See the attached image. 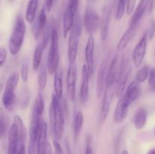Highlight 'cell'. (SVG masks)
Here are the masks:
<instances>
[{
    "instance_id": "1",
    "label": "cell",
    "mask_w": 155,
    "mask_h": 154,
    "mask_svg": "<svg viewBox=\"0 0 155 154\" xmlns=\"http://www.w3.org/2000/svg\"><path fill=\"white\" fill-rule=\"evenodd\" d=\"M26 129L22 119L18 115H15L14 122L9 127L8 131V154H18L21 147L25 145Z\"/></svg>"
},
{
    "instance_id": "2",
    "label": "cell",
    "mask_w": 155,
    "mask_h": 154,
    "mask_svg": "<svg viewBox=\"0 0 155 154\" xmlns=\"http://www.w3.org/2000/svg\"><path fill=\"white\" fill-rule=\"evenodd\" d=\"M50 120L54 138L58 140H61L64 132V114L60 99L54 95H52L50 107Z\"/></svg>"
},
{
    "instance_id": "3",
    "label": "cell",
    "mask_w": 155,
    "mask_h": 154,
    "mask_svg": "<svg viewBox=\"0 0 155 154\" xmlns=\"http://www.w3.org/2000/svg\"><path fill=\"white\" fill-rule=\"evenodd\" d=\"M26 33V24L21 15H18L15 22L13 30L9 39L8 48L12 55H16L19 53Z\"/></svg>"
},
{
    "instance_id": "4",
    "label": "cell",
    "mask_w": 155,
    "mask_h": 154,
    "mask_svg": "<svg viewBox=\"0 0 155 154\" xmlns=\"http://www.w3.org/2000/svg\"><path fill=\"white\" fill-rule=\"evenodd\" d=\"M82 21L80 14H77L74 26L71 29L68 38V59L70 64L75 63L78 53L80 38L82 35Z\"/></svg>"
},
{
    "instance_id": "5",
    "label": "cell",
    "mask_w": 155,
    "mask_h": 154,
    "mask_svg": "<svg viewBox=\"0 0 155 154\" xmlns=\"http://www.w3.org/2000/svg\"><path fill=\"white\" fill-rule=\"evenodd\" d=\"M60 54H59L58 33L56 27H52L51 37L50 40V48L47 58V69L51 75L55 74L58 70Z\"/></svg>"
},
{
    "instance_id": "6",
    "label": "cell",
    "mask_w": 155,
    "mask_h": 154,
    "mask_svg": "<svg viewBox=\"0 0 155 154\" xmlns=\"http://www.w3.org/2000/svg\"><path fill=\"white\" fill-rule=\"evenodd\" d=\"M18 81H19V74L18 72L11 74L6 81L2 101L5 108L8 111L13 110L16 103L15 89L18 85Z\"/></svg>"
},
{
    "instance_id": "7",
    "label": "cell",
    "mask_w": 155,
    "mask_h": 154,
    "mask_svg": "<svg viewBox=\"0 0 155 154\" xmlns=\"http://www.w3.org/2000/svg\"><path fill=\"white\" fill-rule=\"evenodd\" d=\"M131 72V62L128 54H125L121 60L118 71L117 79L115 87V93L118 97H121L124 95L126 90V85L128 77Z\"/></svg>"
},
{
    "instance_id": "8",
    "label": "cell",
    "mask_w": 155,
    "mask_h": 154,
    "mask_svg": "<svg viewBox=\"0 0 155 154\" xmlns=\"http://www.w3.org/2000/svg\"><path fill=\"white\" fill-rule=\"evenodd\" d=\"M79 0H68L63 16V35L66 38L74 26L78 11Z\"/></svg>"
},
{
    "instance_id": "9",
    "label": "cell",
    "mask_w": 155,
    "mask_h": 154,
    "mask_svg": "<svg viewBox=\"0 0 155 154\" xmlns=\"http://www.w3.org/2000/svg\"><path fill=\"white\" fill-rule=\"evenodd\" d=\"M114 84H109L106 83L105 88H104V94H103V99L101 102V110H100L99 121L100 125L104 124L105 122L107 116L108 115V112L110 110V106H111L112 101H113L115 89Z\"/></svg>"
},
{
    "instance_id": "10",
    "label": "cell",
    "mask_w": 155,
    "mask_h": 154,
    "mask_svg": "<svg viewBox=\"0 0 155 154\" xmlns=\"http://www.w3.org/2000/svg\"><path fill=\"white\" fill-rule=\"evenodd\" d=\"M84 24L86 31L89 33V35H92L95 33L101 25V18L89 6L86 8L84 16Z\"/></svg>"
},
{
    "instance_id": "11",
    "label": "cell",
    "mask_w": 155,
    "mask_h": 154,
    "mask_svg": "<svg viewBox=\"0 0 155 154\" xmlns=\"http://www.w3.org/2000/svg\"><path fill=\"white\" fill-rule=\"evenodd\" d=\"M148 40V36L145 33L133 50L132 60L136 67H139L143 62L145 56L146 54Z\"/></svg>"
},
{
    "instance_id": "12",
    "label": "cell",
    "mask_w": 155,
    "mask_h": 154,
    "mask_svg": "<svg viewBox=\"0 0 155 154\" xmlns=\"http://www.w3.org/2000/svg\"><path fill=\"white\" fill-rule=\"evenodd\" d=\"M77 66L75 63L70 64L67 74V92L71 102L76 99V85H77Z\"/></svg>"
},
{
    "instance_id": "13",
    "label": "cell",
    "mask_w": 155,
    "mask_h": 154,
    "mask_svg": "<svg viewBox=\"0 0 155 154\" xmlns=\"http://www.w3.org/2000/svg\"><path fill=\"white\" fill-rule=\"evenodd\" d=\"M94 51H95V39L92 35H89L85 48V55H86V65L91 77L94 73V64H95Z\"/></svg>"
},
{
    "instance_id": "14",
    "label": "cell",
    "mask_w": 155,
    "mask_h": 154,
    "mask_svg": "<svg viewBox=\"0 0 155 154\" xmlns=\"http://www.w3.org/2000/svg\"><path fill=\"white\" fill-rule=\"evenodd\" d=\"M47 12L48 11L45 8V6H43L41 9L39 17L33 24V33L36 39H39L42 36V33H44V30L46 28Z\"/></svg>"
},
{
    "instance_id": "15",
    "label": "cell",
    "mask_w": 155,
    "mask_h": 154,
    "mask_svg": "<svg viewBox=\"0 0 155 154\" xmlns=\"http://www.w3.org/2000/svg\"><path fill=\"white\" fill-rule=\"evenodd\" d=\"M141 91L140 83L138 82L136 80L132 82L127 88H126L124 95L120 97L130 105H131L138 98Z\"/></svg>"
},
{
    "instance_id": "16",
    "label": "cell",
    "mask_w": 155,
    "mask_h": 154,
    "mask_svg": "<svg viewBox=\"0 0 155 154\" xmlns=\"http://www.w3.org/2000/svg\"><path fill=\"white\" fill-rule=\"evenodd\" d=\"M90 77L87 66L84 64L82 67V82L80 90V99L82 103H86L89 98V86Z\"/></svg>"
},
{
    "instance_id": "17",
    "label": "cell",
    "mask_w": 155,
    "mask_h": 154,
    "mask_svg": "<svg viewBox=\"0 0 155 154\" xmlns=\"http://www.w3.org/2000/svg\"><path fill=\"white\" fill-rule=\"evenodd\" d=\"M130 104L126 102L122 98L118 101L117 107L114 110V121L116 123H120L124 122L127 118L129 113V108H130Z\"/></svg>"
},
{
    "instance_id": "18",
    "label": "cell",
    "mask_w": 155,
    "mask_h": 154,
    "mask_svg": "<svg viewBox=\"0 0 155 154\" xmlns=\"http://www.w3.org/2000/svg\"><path fill=\"white\" fill-rule=\"evenodd\" d=\"M107 63L106 62H102L98 69V77H97L96 93L98 98H100L102 94H104L106 81H107Z\"/></svg>"
},
{
    "instance_id": "19",
    "label": "cell",
    "mask_w": 155,
    "mask_h": 154,
    "mask_svg": "<svg viewBox=\"0 0 155 154\" xmlns=\"http://www.w3.org/2000/svg\"><path fill=\"white\" fill-rule=\"evenodd\" d=\"M47 129H48L47 123L43 121L38 138L37 154H45L47 148L49 146V143H48V137H47Z\"/></svg>"
},
{
    "instance_id": "20",
    "label": "cell",
    "mask_w": 155,
    "mask_h": 154,
    "mask_svg": "<svg viewBox=\"0 0 155 154\" xmlns=\"http://www.w3.org/2000/svg\"><path fill=\"white\" fill-rule=\"evenodd\" d=\"M151 1V0H140L139 4L138 5L137 8H136V9L135 10L134 14H133V17H132L130 25L136 26L139 24V21L142 19L144 14L146 11L148 6H149Z\"/></svg>"
},
{
    "instance_id": "21",
    "label": "cell",
    "mask_w": 155,
    "mask_h": 154,
    "mask_svg": "<svg viewBox=\"0 0 155 154\" xmlns=\"http://www.w3.org/2000/svg\"><path fill=\"white\" fill-rule=\"evenodd\" d=\"M137 27L138 25L133 26L130 25L129 28L126 30L125 33H124L122 37L119 40L117 44V49L119 51H123L127 48V45H129L133 38L136 35V31H137Z\"/></svg>"
},
{
    "instance_id": "22",
    "label": "cell",
    "mask_w": 155,
    "mask_h": 154,
    "mask_svg": "<svg viewBox=\"0 0 155 154\" xmlns=\"http://www.w3.org/2000/svg\"><path fill=\"white\" fill-rule=\"evenodd\" d=\"M110 18V8L108 6H105L103 9L102 16L101 18V39L102 41H105L108 34L109 23Z\"/></svg>"
},
{
    "instance_id": "23",
    "label": "cell",
    "mask_w": 155,
    "mask_h": 154,
    "mask_svg": "<svg viewBox=\"0 0 155 154\" xmlns=\"http://www.w3.org/2000/svg\"><path fill=\"white\" fill-rule=\"evenodd\" d=\"M147 113L146 109L141 107L136 110L133 117V123L137 130H141L145 126L147 123Z\"/></svg>"
},
{
    "instance_id": "24",
    "label": "cell",
    "mask_w": 155,
    "mask_h": 154,
    "mask_svg": "<svg viewBox=\"0 0 155 154\" xmlns=\"http://www.w3.org/2000/svg\"><path fill=\"white\" fill-rule=\"evenodd\" d=\"M54 95L58 99H61L63 96V72L61 70H58L54 74Z\"/></svg>"
},
{
    "instance_id": "25",
    "label": "cell",
    "mask_w": 155,
    "mask_h": 154,
    "mask_svg": "<svg viewBox=\"0 0 155 154\" xmlns=\"http://www.w3.org/2000/svg\"><path fill=\"white\" fill-rule=\"evenodd\" d=\"M38 4H39V0H30L27 5L25 18L27 22L30 24H33V22L36 21Z\"/></svg>"
},
{
    "instance_id": "26",
    "label": "cell",
    "mask_w": 155,
    "mask_h": 154,
    "mask_svg": "<svg viewBox=\"0 0 155 154\" xmlns=\"http://www.w3.org/2000/svg\"><path fill=\"white\" fill-rule=\"evenodd\" d=\"M43 47L41 44H39L34 51V54L33 56V62H32V66H33V70L37 71L39 70L41 64H42V54L44 51Z\"/></svg>"
},
{
    "instance_id": "27",
    "label": "cell",
    "mask_w": 155,
    "mask_h": 154,
    "mask_svg": "<svg viewBox=\"0 0 155 154\" xmlns=\"http://www.w3.org/2000/svg\"><path fill=\"white\" fill-rule=\"evenodd\" d=\"M83 122H84V116H83V112L78 111L76 113L74 121V131L75 140H77L80 134V131L83 128Z\"/></svg>"
},
{
    "instance_id": "28",
    "label": "cell",
    "mask_w": 155,
    "mask_h": 154,
    "mask_svg": "<svg viewBox=\"0 0 155 154\" xmlns=\"http://www.w3.org/2000/svg\"><path fill=\"white\" fill-rule=\"evenodd\" d=\"M47 65L42 62L40 67L39 69V73H38V85L41 90H43L46 86L47 83Z\"/></svg>"
},
{
    "instance_id": "29",
    "label": "cell",
    "mask_w": 155,
    "mask_h": 154,
    "mask_svg": "<svg viewBox=\"0 0 155 154\" xmlns=\"http://www.w3.org/2000/svg\"><path fill=\"white\" fill-rule=\"evenodd\" d=\"M150 67L147 65L142 66L140 69L137 72L136 75V80L139 83H142L148 78L150 73Z\"/></svg>"
},
{
    "instance_id": "30",
    "label": "cell",
    "mask_w": 155,
    "mask_h": 154,
    "mask_svg": "<svg viewBox=\"0 0 155 154\" xmlns=\"http://www.w3.org/2000/svg\"><path fill=\"white\" fill-rule=\"evenodd\" d=\"M8 116L3 112H2L1 116H0V133H1L2 137H4L5 135L6 132L8 131Z\"/></svg>"
},
{
    "instance_id": "31",
    "label": "cell",
    "mask_w": 155,
    "mask_h": 154,
    "mask_svg": "<svg viewBox=\"0 0 155 154\" xmlns=\"http://www.w3.org/2000/svg\"><path fill=\"white\" fill-rule=\"evenodd\" d=\"M125 10H127V0H117L116 11V18L117 21L124 17Z\"/></svg>"
},
{
    "instance_id": "32",
    "label": "cell",
    "mask_w": 155,
    "mask_h": 154,
    "mask_svg": "<svg viewBox=\"0 0 155 154\" xmlns=\"http://www.w3.org/2000/svg\"><path fill=\"white\" fill-rule=\"evenodd\" d=\"M145 33L148 36V39L149 40L153 39L155 33V20L151 19L150 20L149 24H148V28H147L146 31H145Z\"/></svg>"
},
{
    "instance_id": "33",
    "label": "cell",
    "mask_w": 155,
    "mask_h": 154,
    "mask_svg": "<svg viewBox=\"0 0 155 154\" xmlns=\"http://www.w3.org/2000/svg\"><path fill=\"white\" fill-rule=\"evenodd\" d=\"M28 74H29V65L27 62H24L21 66V75L23 82H27L28 80Z\"/></svg>"
},
{
    "instance_id": "34",
    "label": "cell",
    "mask_w": 155,
    "mask_h": 154,
    "mask_svg": "<svg viewBox=\"0 0 155 154\" xmlns=\"http://www.w3.org/2000/svg\"><path fill=\"white\" fill-rule=\"evenodd\" d=\"M148 81L150 88L152 91H155V67L151 68L150 70Z\"/></svg>"
},
{
    "instance_id": "35",
    "label": "cell",
    "mask_w": 155,
    "mask_h": 154,
    "mask_svg": "<svg viewBox=\"0 0 155 154\" xmlns=\"http://www.w3.org/2000/svg\"><path fill=\"white\" fill-rule=\"evenodd\" d=\"M7 56V50H6L4 47H0V66H2L3 65H4L5 62L6 61Z\"/></svg>"
},
{
    "instance_id": "36",
    "label": "cell",
    "mask_w": 155,
    "mask_h": 154,
    "mask_svg": "<svg viewBox=\"0 0 155 154\" xmlns=\"http://www.w3.org/2000/svg\"><path fill=\"white\" fill-rule=\"evenodd\" d=\"M136 0H127V14H131L135 8Z\"/></svg>"
},
{
    "instance_id": "37",
    "label": "cell",
    "mask_w": 155,
    "mask_h": 154,
    "mask_svg": "<svg viewBox=\"0 0 155 154\" xmlns=\"http://www.w3.org/2000/svg\"><path fill=\"white\" fill-rule=\"evenodd\" d=\"M53 145H54L56 154H64V150L63 149H62V146H61V144L59 143L58 140L54 138V140H53Z\"/></svg>"
},
{
    "instance_id": "38",
    "label": "cell",
    "mask_w": 155,
    "mask_h": 154,
    "mask_svg": "<svg viewBox=\"0 0 155 154\" xmlns=\"http://www.w3.org/2000/svg\"><path fill=\"white\" fill-rule=\"evenodd\" d=\"M53 4H54V0H45V6L47 11H51Z\"/></svg>"
},
{
    "instance_id": "39",
    "label": "cell",
    "mask_w": 155,
    "mask_h": 154,
    "mask_svg": "<svg viewBox=\"0 0 155 154\" xmlns=\"http://www.w3.org/2000/svg\"><path fill=\"white\" fill-rule=\"evenodd\" d=\"M85 154H94L93 149H92V147L91 145L87 144V146H86V152H85Z\"/></svg>"
},
{
    "instance_id": "40",
    "label": "cell",
    "mask_w": 155,
    "mask_h": 154,
    "mask_svg": "<svg viewBox=\"0 0 155 154\" xmlns=\"http://www.w3.org/2000/svg\"><path fill=\"white\" fill-rule=\"evenodd\" d=\"M155 6V0H151V2H150L149 4V6H148V8H149V11L151 12L153 11V9H154Z\"/></svg>"
},
{
    "instance_id": "41",
    "label": "cell",
    "mask_w": 155,
    "mask_h": 154,
    "mask_svg": "<svg viewBox=\"0 0 155 154\" xmlns=\"http://www.w3.org/2000/svg\"><path fill=\"white\" fill-rule=\"evenodd\" d=\"M18 154H27V149H26V146L25 145H24V146L21 147V150L18 152Z\"/></svg>"
},
{
    "instance_id": "42",
    "label": "cell",
    "mask_w": 155,
    "mask_h": 154,
    "mask_svg": "<svg viewBox=\"0 0 155 154\" xmlns=\"http://www.w3.org/2000/svg\"><path fill=\"white\" fill-rule=\"evenodd\" d=\"M45 154H51V146H50V145L48 146V148H47Z\"/></svg>"
},
{
    "instance_id": "43",
    "label": "cell",
    "mask_w": 155,
    "mask_h": 154,
    "mask_svg": "<svg viewBox=\"0 0 155 154\" xmlns=\"http://www.w3.org/2000/svg\"><path fill=\"white\" fill-rule=\"evenodd\" d=\"M148 154H155V149H151V150L148 152Z\"/></svg>"
},
{
    "instance_id": "44",
    "label": "cell",
    "mask_w": 155,
    "mask_h": 154,
    "mask_svg": "<svg viewBox=\"0 0 155 154\" xmlns=\"http://www.w3.org/2000/svg\"><path fill=\"white\" fill-rule=\"evenodd\" d=\"M122 154H129V152H128V151H127V150H124L122 152Z\"/></svg>"
},
{
    "instance_id": "45",
    "label": "cell",
    "mask_w": 155,
    "mask_h": 154,
    "mask_svg": "<svg viewBox=\"0 0 155 154\" xmlns=\"http://www.w3.org/2000/svg\"><path fill=\"white\" fill-rule=\"evenodd\" d=\"M8 1L9 2H14V0H8Z\"/></svg>"
}]
</instances>
